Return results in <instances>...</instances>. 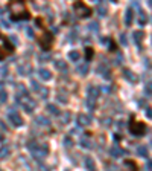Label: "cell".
Instances as JSON below:
<instances>
[{"label":"cell","mask_w":152,"mask_h":171,"mask_svg":"<svg viewBox=\"0 0 152 171\" xmlns=\"http://www.w3.org/2000/svg\"><path fill=\"white\" fill-rule=\"evenodd\" d=\"M151 145H152V139H151Z\"/></svg>","instance_id":"obj_50"},{"label":"cell","mask_w":152,"mask_h":171,"mask_svg":"<svg viewBox=\"0 0 152 171\" xmlns=\"http://www.w3.org/2000/svg\"><path fill=\"white\" fill-rule=\"evenodd\" d=\"M97 14H99L101 17L106 15V6H104V5H99V6H97Z\"/></svg>","instance_id":"obj_31"},{"label":"cell","mask_w":152,"mask_h":171,"mask_svg":"<svg viewBox=\"0 0 152 171\" xmlns=\"http://www.w3.org/2000/svg\"><path fill=\"white\" fill-rule=\"evenodd\" d=\"M15 101H17V104L23 109L26 113H32L37 109V101L32 99L31 96H27V93H17Z\"/></svg>","instance_id":"obj_1"},{"label":"cell","mask_w":152,"mask_h":171,"mask_svg":"<svg viewBox=\"0 0 152 171\" xmlns=\"http://www.w3.org/2000/svg\"><path fill=\"white\" fill-rule=\"evenodd\" d=\"M27 37H29V38H34V37H35V35H34V31H32V29H27Z\"/></svg>","instance_id":"obj_43"},{"label":"cell","mask_w":152,"mask_h":171,"mask_svg":"<svg viewBox=\"0 0 152 171\" xmlns=\"http://www.w3.org/2000/svg\"><path fill=\"white\" fill-rule=\"evenodd\" d=\"M79 144H81L82 148H91V144H90L87 139H81V141H79Z\"/></svg>","instance_id":"obj_33"},{"label":"cell","mask_w":152,"mask_h":171,"mask_svg":"<svg viewBox=\"0 0 152 171\" xmlns=\"http://www.w3.org/2000/svg\"><path fill=\"white\" fill-rule=\"evenodd\" d=\"M5 90V84L3 83H0V92H3Z\"/></svg>","instance_id":"obj_47"},{"label":"cell","mask_w":152,"mask_h":171,"mask_svg":"<svg viewBox=\"0 0 152 171\" xmlns=\"http://www.w3.org/2000/svg\"><path fill=\"white\" fill-rule=\"evenodd\" d=\"M110 154H111V158H116V159H117V158H120L122 154H125V151H123V150H120L117 145H114L113 148L110 150Z\"/></svg>","instance_id":"obj_15"},{"label":"cell","mask_w":152,"mask_h":171,"mask_svg":"<svg viewBox=\"0 0 152 171\" xmlns=\"http://www.w3.org/2000/svg\"><path fill=\"white\" fill-rule=\"evenodd\" d=\"M102 126L110 127V126H111V119H110V118H105V119H102Z\"/></svg>","instance_id":"obj_39"},{"label":"cell","mask_w":152,"mask_h":171,"mask_svg":"<svg viewBox=\"0 0 152 171\" xmlns=\"http://www.w3.org/2000/svg\"><path fill=\"white\" fill-rule=\"evenodd\" d=\"M46 109H47V112H49V113L55 115V116H58V115L61 113V112H59V110H58V107H56L55 104H49V105H47Z\"/></svg>","instance_id":"obj_22"},{"label":"cell","mask_w":152,"mask_h":171,"mask_svg":"<svg viewBox=\"0 0 152 171\" xmlns=\"http://www.w3.org/2000/svg\"><path fill=\"white\" fill-rule=\"evenodd\" d=\"M35 122L38 124V126H43V127H49V126H50V121H49L47 118H44V116H37Z\"/></svg>","instance_id":"obj_17"},{"label":"cell","mask_w":152,"mask_h":171,"mask_svg":"<svg viewBox=\"0 0 152 171\" xmlns=\"http://www.w3.org/2000/svg\"><path fill=\"white\" fill-rule=\"evenodd\" d=\"M69 58H70L73 63H78V61H79V58H81V55H79V52H78V51H71L70 54H69Z\"/></svg>","instance_id":"obj_25"},{"label":"cell","mask_w":152,"mask_h":171,"mask_svg":"<svg viewBox=\"0 0 152 171\" xmlns=\"http://www.w3.org/2000/svg\"><path fill=\"white\" fill-rule=\"evenodd\" d=\"M27 148L34 153V156H35L37 159L46 158L47 153H49V147H47V144H37L35 141H31V142L27 144Z\"/></svg>","instance_id":"obj_3"},{"label":"cell","mask_w":152,"mask_h":171,"mask_svg":"<svg viewBox=\"0 0 152 171\" xmlns=\"http://www.w3.org/2000/svg\"><path fill=\"white\" fill-rule=\"evenodd\" d=\"M85 168H87V170H96V163H94V160L91 159V158H88V156H87V158H85Z\"/></svg>","instance_id":"obj_21"},{"label":"cell","mask_w":152,"mask_h":171,"mask_svg":"<svg viewBox=\"0 0 152 171\" xmlns=\"http://www.w3.org/2000/svg\"><path fill=\"white\" fill-rule=\"evenodd\" d=\"M55 67L61 70L62 73H66V72H69V67H67V63L64 61V60H56L55 61Z\"/></svg>","instance_id":"obj_12"},{"label":"cell","mask_w":152,"mask_h":171,"mask_svg":"<svg viewBox=\"0 0 152 171\" xmlns=\"http://www.w3.org/2000/svg\"><path fill=\"white\" fill-rule=\"evenodd\" d=\"M76 122H78V126H81V127H87L88 124H90V118H88L87 115L79 113L78 116H76Z\"/></svg>","instance_id":"obj_7"},{"label":"cell","mask_w":152,"mask_h":171,"mask_svg":"<svg viewBox=\"0 0 152 171\" xmlns=\"http://www.w3.org/2000/svg\"><path fill=\"white\" fill-rule=\"evenodd\" d=\"M99 28H101V26H99V23H97V22H91L90 24H88V29H90L91 32H97V31H99Z\"/></svg>","instance_id":"obj_28"},{"label":"cell","mask_w":152,"mask_h":171,"mask_svg":"<svg viewBox=\"0 0 152 171\" xmlns=\"http://www.w3.org/2000/svg\"><path fill=\"white\" fill-rule=\"evenodd\" d=\"M76 72H78L79 75H82V77H85V75L88 73V64H87V63H84V64H79V66L76 67Z\"/></svg>","instance_id":"obj_20"},{"label":"cell","mask_w":152,"mask_h":171,"mask_svg":"<svg viewBox=\"0 0 152 171\" xmlns=\"http://www.w3.org/2000/svg\"><path fill=\"white\" fill-rule=\"evenodd\" d=\"M8 121H9L14 127L23 126V119H22V116L18 115V112H15L14 107H9V110H8Z\"/></svg>","instance_id":"obj_5"},{"label":"cell","mask_w":152,"mask_h":171,"mask_svg":"<svg viewBox=\"0 0 152 171\" xmlns=\"http://www.w3.org/2000/svg\"><path fill=\"white\" fill-rule=\"evenodd\" d=\"M64 145H66V148H71V147H73V141H71L70 136L64 137Z\"/></svg>","instance_id":"obj_30"},{"label":"cell","mask_w":152,"mask_h":171,"mask_svg":"<svg viewBox=\"0 0 152 171\" xmlns=\"http://www.w3.org/2000/svg\"><path fill=\"white\" fill-rule=\"evenodd\" d=\"M123 77H125V80H128L129 83H137V77H135L131 70H128V69L123 70Z\"/></svg>","instance_id":"obj_14"},{"label":"cell","mask_w":152,"mask_h":171,"mask_svg":"<svg viewBox=\"0 0 152 171\" xmlns=\"http://www.w3.org/2000/svg\"><path fill=\"white\" fill-rule=\"evenodd\" d=\"M146 168H148V170H152V160H148V162H146Z\"/></svg>","instance_id":"obj_45"},{"label":"cell","mask_w":152,"mask_h":171,"mask_svg":"<svg viewBox=\"0 0 152 171\" xmlns=\"http://www.w3.org/2000/svg\"><path fill=\"white\" fill-rule=\"evenodd\" d=\"M120 41H122L123 45L128 43V40H126V34H120Z\"/></svg>","instance_id":"obj_41"},{"label":"cell","mask_w":152,"mask_h":171,"mask_svg":"<svg viewBox=\"0 0 152 171\" xmlns=\"http://www.w3.org/2000/svg\"><path fill=\"white\" fill-rule=\"evenodd\" d=\"M40 61H49V55H44V57H41Z\"/></svg>","instance_id":"obj_46"},{"label":"cell","mask_w":152,"mask_h":171,"mask_svg":"<svg viewBox=\"0 0 152 171\" xmlns=\"http://www.w3.org/2000/svg\"><path fill=\"white\" fill-rule=\"evenodd\" d=\"M70 118H71L70 112H66V113L62 115V122H64V124H66V122H70Z\"/></svg>","instance_id":"obj_34"},{"label":"cell","mask_w":152,"mask_h":171,"mask_svg":"<svg viewBox=\"0 0 152 171\" xmlns=\"http://www.w3.org/2000/svg\"><path fill=\"white\" fill-rule=\"evenodd\" d=\"M18 73L20 75H29V73H32V67L31 66H20L18 67Z\"/></svg>","instance_id":"obj_23"},{"label":"cell","mask_w":152,"mask_h":171,"mask_svg":"<svg viewBox=\"0 0 152 171\" xmlns=\"http://www.w3.org/2000/svg\"><path fill=\"white\" fill-rule=\"evenodd\" d=\"M96 101L97 99H93V98H87V107L93 112V110H96Z\"/></svg>","instance_id":"obj_26"},{"label":"cell","mask_w":152,"mask_h":171,"mask_svg":"<svg viewBox=\"0 0 152 171\" xmlns=\"http://www.w3.org/2000/svg\"><path fill=\"white\" fill-rule=\"evenodd\" d=\"M91 2H101V0H91Z\"/></svg>","instance_id":"obj_49"},{"label":"cell","mask_w":152,"mask_h":171,"mask_svg":"<svg viewBox=\"0 0 152 171\" xmlns=\"http://www.w3.org/2000/svg\"><path fill=\"white\" fill-rule=\"evenodd\" d=\"M9 154H11V148H9L8 145H3V147L0 148V160H2V159H6Z\"/></svg>","instance_id":"obj_18"},{"label":"cell","mask_w":152,"mask_h":171,"mask_svg":"<svg viewBox=\"0 0 152 171\" xmlns=\"http://www.w3.org/2000/svg\"><path fill=\"white\" fill-rule=\"evenodd\" d=\"M52 45V35L50 34H44L41 37V46H43V49H49Z\"/></svg>","instance_id":"obj_11"},{"label":"cell","mask_w":152,"mask_h":171,"mask_svg":"<svg viewBox=\"0 0 152 171\" xmlns=\"http://www.w3.org/2000/svg\"><path fill=\"white\" fill-rule=\"evenodd\" d=\"M132 37H134V41H135V45L139 46V49L141 47V40H143V32H140V31H135L134 34H132Z\"/></svg>","instance_id":"obj_19"},{"label":"cell","mask_w":152,"mask_h":171,"mask_svg":"<svg viewBox=\"0 0 152 171\" xmlns=\"http://www.w3.org/2000/svg\"><path fill=\"white\" fill-rule=\"evenodd\" d=\"M38 93L41 95V98H43V99H46L47 96H49V89H47V87H41V89L38 90Z\"/></svg>","instance_id":"obj_29"},{"label":"cell","mask_w":152,"mask_h":171,"mask_svg":"<svg viewBox=\"0 0 152 171\" xmlns=\"http://www.w3.org/2000/svg\"><path fill=\"white\" fill-rule=\"evenodd\" d=\"M97 70H99V73H101V75H102L105 80H110V78H111V73H110V69H108V66H105V64H99Z\"/></svg>","instance_id":"obj_10"},{"label":"cell","mask_w":152,"mask_h":171,"mask_svg":"<svg viewBox=\"0 0 152 171\" xmlns=\"http://www.w3.org/2000/svg\"><path fill=\"white\" fill-rule=\"evenodd\" d=\"M137 12H139V17H137V23H139L140 26H145V24L148 23V15L145 14V11H143L141 8H139V9H137Z\"/></svg>","instance_id":"obj_9"},{"label":"cell","mask_w":152,"mask_h":171,"mask_svg":"<svg viewBox=\"0 0 152 171\" xmlns=\"http://www.w3.org/2000/svg\"><path fill=\"white\" fill-rule=\"evenodd\" d=\"M31 87H32V90H34V92H38L40 89H41V86H40V84H38V81H35V80L31 81Z\"/></svg>","instance_id":"obj_32"},{"label":"cell","mask_w":152,"mask_h":171,"mask_svg":"<svg viewBox=\"0 0 152 171\" xmlns=\"http://www.w3.org/2000/svg\"><path fill=\"white\" fill-rule=\"evenodd\" d=\"M146 116H148V118H151V119H152V109H149V107L146 109Z\"/></svg>","instance_id":"obj_42"},{"label":"cell","mask_w":152,"mask_h":171,"mask_svg":"<svg viewBox=\"0 0 152 171\" xmlns=\"http://www.w3.org/2000/svg\"><path fill=\"white\" fill-rule=\"evenodd\" d=\"M116 64H122L123 63V57H122V54H117V61H114Z\"/></svg>","instance_id":"obj_40"},{"label":"cell","mask_w":152,"mask_h":171,"mask_svg":"<svg viewBox=\"0 0 152 171\" xmlns=\"http://www.w3.org/2000/svg\"><path fill=\"white\" fill-rule=\"evenodd\" d=\"M11 41L14 43V45H18V38H17V37H14V35L11 37Z\"/></svg>","instance_id":"obj_44"},{"label":"cell","mask_w":152,"mask_h":171,"mask_svg":"<svg viewBox=\"0 0 152 171\" xmlns=\"http://www.w3.org/2000/svg\"><path fill=\"white\" fill-rule=\"evenodd\" d=\"M149 5H151V6H152V0H149Z\"/></svg>","instance_id":"obj_48"},{"label":"cell","mask_w":152,"mask_h":171,"mask_svg":"<svg viewBox=\"0 0 152 171\" xmlns=\"http://www.w3.org/2000/svg\"><path fill=\"white\" fill-rule=\"evenodd\" d=\"M125 165H126V167H131L132 170H137V165H135L134 162H131V160H126V162H125Z\"/></svg>","instance_id":"obj_37"},{"label":"cell","mask_w":152,"mask_h":171,"mask_svg":"<svg viewBox=\"0 0 152 171\" xmlns=\"http://www.w3.org/2000/svg\"><path fill=\"white\" fill-rule=\"evenodd\" d=\"M9 12L14 19H27V12L24 8L23 0H11L9 3Z\"/></svg>","instance_id":"obj_2"},{"label":"cell","mask_w":152,"mask_h":171,"mask_svg":"<svg viewBox=\"0 0 152 171\" xmlns=\"http://www.w3.org/2000/svg\"><path fill=\"white\" fill-rule=\"evenodd\" d=\"M75 11H76V14L79 15V19H85V17H88V15L91 14V9H90L88 6H85L82 2L75 3Z\"/></svg>","instance_id":"obj_6"},{"label":"cell","mask_w":152,"mask_h":171,"mask_svg":"<svg viewBox=\"0 0 152 171\" xmlns=\"http://www.w3.org/2000/svg\"><path fill=\"white\" fill-rule=\"evenodd\" d=\"M146 93H148V95H152V81L146 84Z\"/></svg>","instance_id":"obj_38"},{"label":"cell","mask_w":152,"mask_h":171,"mask_svg":"<svg viewBox=\"0 0 152 171\" xmlns=\"http://www.w3.org/2000/svg\"><path fill=\"white\" fill-rule=\"evenodd\" d=\"M6 99H8V93L5 90L0 92V103H6Z\"/></svg>","instance_id":"obj_35"},{"label":"cell","mask_w":152,"mask_h":171,"mask_svg":"<svg viewBox=\"0 0 152 171\" xmlns=\"http://www.w3.org/2000/svg\"><path fill=\"white\" fill-rule=\"evenodd\" d=\"M99 89L96 87V86H90L88 89H87V98H93V99H97L99 98Z\"/></svg>","instance_id":"obj_8"},{"label":"cell","mask_w":152,"mask_h":171,"mask_svg":"<svg viewBox=\"0 0 152 171\" xmlns=\"http://www.w3.org/2000/svg\"><path fill=\"white\" fill-rule=\"evenodd\" d=\"M137 154L141 156V158H148V147H146V145H140V147L137 148Z\"/></svg>","instance_id":"obj_24"},{"label":"cell","mask_w":152,"mask_h":171,"mask_svg":"<svg viewBox=\"0 0 152 171\" xmlns=\"http://www.w3.org/2000/svg\"><path fill=\"white\" fill-rule=\"evenodd\" d=\"M38 75H40L41 80H44V81H49L52 78V73H50L47 69H40V70H38Z\"/></svg>","instance_id":"obj_16"},{"label":"cell","mask_w":152,"mask_h":171,"mask_svg":"<svg viewBox=\"0 0 152 171\" xmlns=\"http://www.w3.org/2000/svg\"><path fill=\"white\" fill-rule=\"evenodd\" d=\"M85 55H87V60H90L93 57V49L91 47H85Z\"/></svg>","instance_id":"obj_36"},{"label":"cell","mask_w":152,"mask_h":171,"mask_svg":"<svg viewBox=\"0 0 152 171\" xmlns=\"http://www.w3.org/2000/svg\"><path fill=\"white\" fill-rule=\"evenodd\" d=\"M56 99H58L59 103H62V104H67V101H69V98H67L62 92H59L58 95H56Z\"/></svg>","instance_id":"obj_27"},{"label":"cell","mask_w":152,"mask_h":171,"mask_svg":"<svg viewBox=\"0 0 152 171\" xmlns=\"http://www.w3.org/2000/svg\"><path fill=\"white\" fill-rule=\"evenodd\" d=\"M129 131L134 135V136H143L145 135V131H146V126L145 124H141L139 121H131L129 122Z\"/></svg>","instance_id":"obj_4"},{"label":"cell","mask_w":152,"mask_h":171,"mask_svg":"<svg viewBox=\"0 0 152 171\" xmlns=\"http://www.w3.org/2000/svg\"><path fill=\"white\" fill-rule=\"evenodd\" d=\"M132 20H134V12H132L131 8H128L126 12H125V24H126V26L132 24Z\"/></svg>","instance_id":"obj_13"}]
</instances>
